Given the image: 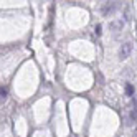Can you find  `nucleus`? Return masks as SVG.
Here are the masks:
<instances>
[{"instance_id":"obj_6","label":"nucleus","mask_w":137,"mask_h":137,"mask_svg":"<svg viewBox=\"0 0 137 137\" xmlns=\"http://www.w3.org/2000/svg\"><path fill=\"white\" fill-rule=\"evenodd\" d=\"M96 33H98V35H101V25H98V27H96Z\"/></svg>"},{"instance_id":"obj_4","label":"nucleus","mask_w":137,"mask_h":137,"mask_svg":"<svg viewBox=\"0 0 137 137\" xmlns=\"http://www.w3.org/2000/svg\"><path fill=\"white\" fill-rule=\"evenodd\" d=\"M0 94H2V99H5V98H7V88H2Z\"/></svg>"},{"instance_id":"obj_2","label":"nucleus","mask_w":137,"mask_h":137,"mask_svg":"<svg viewBox=\"0 0 137 137\" xmlns=\"http://www.w3.org/2000/svg\"><path fill=\"white\" fill-rule=\"evenodd\" d=\"M122 27H124V22L122 20H116V22L111 23V30H117V28H122Z\"/></svg>"},{"instance_id":"obj_5","label":"nucleus","mask_w":137,"mask_h":137,"mask_svg":"<svg viewBox=\"0 0 137 137\" xmlns=\"http://www.w3.org/2000/svg\"><path fill=\"white\" fill-rule=\"evenodd\" d=\"M130 117L134 119V121H137V111H132V112H130Z\"/></svg>"},{"instance_id":"obj_3","label":"nucleus","mask_w":137,"mask_h":137,"mask_svg":"<svg viewBox=\"0 0 137 137\" xmlns=\"http://www.w3.org/2000/svg\"><path fill=\"white\" fill-rule=\"evenodd\" d=\"M126 92H127L129 96H132V92H134V88H132V84H127V86H126Z\"/></svg>"},{"instance_id":"obj_1","label":"nucleus","mask_w":137,"mask_h":137,"mask_svg":"<svg viewBox=\"0 0 137 137\" xmlns=\"http://www.w3.org/2000/svg\"><path fill=\"white\" fill-rule=\"evenodd\" d=\"M132 51V43H122V46L119 48V60H127L129 55Z\"/></svg>"},{"instance_id":"obj_7","label":"nucleus","mask_w":137,"mask_h":137,"mask_svg":"<svg viewBox=\"0 0 137 137\" xmlns=\"http://www.w3.org/2000/svg\"><path fill=\"white\" fill-rule=\"evenodd\" d=\"M134 137H137V127H136V130H134Z\"/></svg>"}]
</instances>
